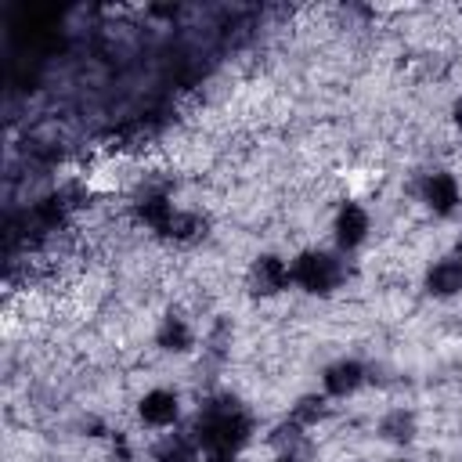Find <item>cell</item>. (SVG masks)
Wrapping results in <instances>:
<instances>
[{
  "instance_id": "9c48e42d",
  "label": "cell",
  "mask_w": 462,
  "mask_h": 462,
  "mask_svg": "<svg viewBox=\"0 0 462 462\" xmlns=\"http://www.w3.org/2000/svg\"><path fill=\"white\" fill-rule=\"evenodd\" d=\"M379 433H383L386 440H408V437L415 433V419H411V411L393 408V411L379 422Z\"/></svg>"
},
{
  "instance_id": "52a82bcc",
  "label": "cell",
  "mask_w": 462,
  "mask_h": 462,
  "mask_svg": "<svg viewBox=\"0 0 462 462\" xmlns=\"http://www.w3.org/2000/svg\"><path fill=\"white\" fill-rule=\"evenodd\" d=\"M426 289L433 296H455V292H462V263L458 260L433 263L430 274H426Z\"/></svg>"
},
{
  "instance_id": "6da1fadb",
  "label": "cell",
  "mask_w": 462,
  "mask_h": 462,
  "mask_svg": "<svg viewBox=\"0 0 462 462\" xmlns=\"http://www.w3.org/2000/svg\"><path fill=\"white\" fill-rule=\"evenodd\" d=\"M292 282L307 292H332L339 282H343V267L336 256L328 253H318V249H307L292 260Z\"/></svg>"
},
{
  "instance_id": "7a4b0ae2",
  "label": "cell",
  "mask_w": 462,
  "mask_h": 462,
  "mask_svg": "<svg viewBox=\"0 0 462 462\" xmlns=\"http://www.w3.org/2000/svg\"><path fill=\"white\" fill-rule=\"evenodd\" d=\"M332 231H336L339 249H357V245L368 238V231H372V217H368L365 206H357V202H343L339 213H336Z\"/></svg>"
},
{
  "instance_id": "ba28073f",
  "label": "cell",
  "mask_w": 462,
  "mask_h": 462,
  "mask_svg": "<svg viewBox=\"0 0 462 462\" xmlns=\"http://www.w3.org/2000/svg\"><path fill=\"white\" fill-rule=\"evenodd\" d=\"M159 346H162V350H188V346H191V328H188V321L177 318V314H170V318L162 321V328H159Z\"/></svg>"
},
{
  "instance_id": "5b68a950",
  "label": "cell",
  "mask_w": 462,
  "mask_h": 462,
  "mask_svg": "<svg viewBox=\"0 0 462 462\" xmlns=\"http://www.w3.org/2000/svg\"><path fill=\"white\" fill-rule=\"evenodd\" d=\"M177 411H180V404H177V393L173 390H148L144 397H141V404H137V415H141V422H148V426H173L177 422Z\"/></svg>"
},
{
  "instance_id": "30bf717a",
  "label": "cell",
  "mask_w": 462,
  "mask_h": 462,
  "mask_svg": "<svg viewBox=\"0 0 462 462\" xmlns=\"http://www.w3.org/2000/svg\"><path fill=\"white\" fill-rule=\"evenodd\" d=\"M451 119H455V126L462 130V94L455 97V105H451Z\"/></svg>"
},
{
  "instance_id": "277c9868",
  "label": "cell",
  "mask_w": 462,
  "mask_h": 462,
  "mask_svg": "<svg viewBox=\"0 0 462 462\" xmlns=\"http://www.w3.org/2000/svg\"><path fill=\"white\" fill-rule=\"evenodd\" d=\"M419 199L433 209V213H451L458 206V180L448 170H433L422 177L419 184Z\"/></svg>"
},
{
  "instance_id": "7c38bea8",
  "label": "cell",
  "mask_w": 462,
  "mask_h": 462,
  "mask_svg": "<svg viewBox=\"0 0 462 462\" xmlns=\"http://www.w3.org/2000/svg\"><path fill=\"white\" fill-rule=\"evenodd\" d=\"M393 462H404V458H393Z\"/></svg>"
},
{
  "instance_id": "8992f818",
  "label": "cell",
  "mask_w": 462,
  "mask_h": 462,
  "mask_svg": "<svg viewBox=\"0 0 462 462\" xmlns=\"http://www.w3.org/2000/svg\"><path fill=\"white\" fill-rule=\"evenodd\" d=\"M321 383H325V390L332 393V397H346V393H354L361 383H365V368L357 365V361H336V365H328L325 368V375H321Z\"/></svg>"
},
{
  "instance_id": "4fadbf2b",
  "label": "cell",
  "mask_w": 462,
  "mask_h": 462,
  "mask_svg": "<svg viewBox=\"0 0 462 462\" xmlns=\"http://www.w3.org/2000/svg\"><path fill=\"white\" fill-rule=\"evenodd\" d=\"M458 256H462V249H458ZM458 263H462V260H458Z\"/></svg>"
},
{
  "instance_id": "3957f363",
  "label": "cell",
  "mask_w": 462,
  "mask_h": 462,
  "mask_svg": "<svg viewBox=\"0 0 462 462\" xmlns=\"http://www.w3.org/2000/svg\"><path fill=\"white\" fill-rule=\"evenodd\" d=\"M289 282H292V271L278 256H256L253 267H249V289L256 296H278Z\"/></svg>"
},
{
  "instance_id": "8fae6325",
  "label": "cell",
  "mask_w": 462,
  "mask_h": 462,
  "mask_svg": "<svg viewBox=\"0 0 462 462\" xmlns=\"http://www.w3.org/2000/svg\"><path fill=\"white\" fill-rule=\"evenodd\" d=\"M274 462H289V458H274Z\"/></svg>"
}]
</instances>
